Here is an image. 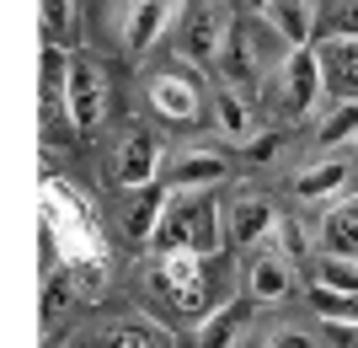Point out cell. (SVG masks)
I'll return each mask as SVG.
<instances>
[{"mask_svg": "<svg viewBox=\"0 0 358 348\" xmlns=\"http://www.w3.org/2000/svg\"><path fill=\"white\" fill-rule=\"evenodd\" d=\"M161 252H198V258H220L224 252V209L209 193H171L155 236H150V258Z\"/></svg>", "mask_w": 358, "mask_h": 348, "instance_id": "6da1fadb", "label": "cell"}, {"mask_svg": "<svg viewBox=\"0 0 358 348\" xmlns=\"http://www.w3.org/2000/svg\"><path fill=\"white\" fill-rule=\"evenodd\" d=\"M43 220H48V236H54L59 263L80 258V252H107L102 225H96V198L80 193L59 172H43Z\"/></svg>", "mask_w": 358, "mask_h": 348, "instance_id": "7a4b0ae2", "label": "cell"}, {"mask_svg": "<svg viewBox=\"0 0 358 348\" xmlns=\"http://www.w3.org/2000/svg\"><path fill=\"white\" fill-rule=\"evenodd\" d=\"M209 263L214 258H198V252H161L150 258V273L145 284L161 305H171L177 316H203L214 311V284H209Z\"/></svg>", "mask_w": 358, "mask_h": 348, "instance_id": "3957f363", "label": "cell"}, {"mask_svg": "<svg viewBox=\"0 0 358 348\" xmlns=\"http://www.w3.org/2000/svg\"><path fill=\"white\" fill-rule=\"evenodd\" d=\"M268 97L273 107H278V118L284 123H305L321 113V102H327V91H321V70H315V48H289L284 60L273 64L268 76Z\"/></svg>", "mask_w": 358, "mask_h": 348, "instance_id": "277c9868", "label": "cell"}, {"mask_svg": "<svg viewBox=\"0 0 358 348\" xmlns=\"http://www.w3.org/2000/svg\"><path fill=\"white\" fill-rule=\"evenodd\" d=\"M64 113H70L75 134H96L107 118V76L91 60H75V54L64 64Z\"/></svg>", "mask_w": 358, "mask_h": 348, "instance_id": "5b68a950", "label": "cell"}, {"mask_svg": "<svg viewBox=\"0 0 358 348\" xmlns=\"http://www.w3.org/2000/svg\"><path fill=\"white\" fill-rule=\"evenodd\" d=\"M161 161H166V155H161V139L150 134L145 123H123L118 151H113V182H118L123 193L161 182Z\"/></svg>", "mask_w": 358, "mask_h": 348, "instance_id": "8992f818", "label": "cell"}, {"mask_svg": "<svg viewBox=\"0 0 358 348\" xmlns=\"http://www.w3.org/2000/svg\"><path fill=\"white\" fill-rule=\"evenodd\" d=\"M161 172H166L161 182L171 193H209V188L230 182V155L214 151V145H187L171 161H161Z\"/></svg>", "mask_w": 358, "mask_h": 348, "instance_id": "52a82bcc", "label": "cell"}, {"mask_svg": "<svg viewBox=\"0 0 358 348\" xmlns=\"http://www.w3.org/2000/svg\"><path fill=\"white\" fill-rule=\"evenodd\" d=\"M64 64H70L64 43H43V81H38V107H43V139L54 145V151H64V145L75 139V123H70V113H64Z\"/></svg>", "mask_w": 358, "mask_h": 348, "instance_id": "ba28073f", "label": "cell"}, {"mask_svg": "<svg viewBox=\"0 0 358 348\" xmlns=\"http://www.w3.org/2000/svg\"><path fill=\"white\" fill-rule=\"evenodd\" d=\"M214 76H220V86L241 91V97L252 86H262V48H257L252 22H230V32L220 43V60H214Z\"/></svg>", "mask_w": 358, "mask_h": 348, "instance_id": "9c48e42d", "label": "cell"}, {"mask_svg": "<svg viewBox=\"0 0 358 348\" xmlns=\"http://www.w3.org/2000/svg\"><path fill=\"white\" fill-rule=\"evenodd\" d=\"M348 188H353V155H321L315 151L305 167H294V177H289V193L299 198V204H321L327 209L331 198H343Z\"/></svg>", "mask_w": 358, "mask_h": 348, "instance_id": "30bf717a", "label": "cell"}, {"mask_svg": "<svg viewBox=\"0 0 358 348\" xmlns=\"http://www.w3.org/2000/svg\"><path fill=\"white\" fill-rule=\"evenodd\" d=\"M182 11H187V0H129V11H123V48L134 60H145L150 48L182 22Z\"/></svg>", "mask_w": 358, "mask_h": 348, "instance_id": "8fae6325", "label": "cell"}, {"mask_svg": "<svg viewBox=\"0 0 358 348\" xmlns=\"http://www.w3.org/2000/svg\"><path fill=\"white\" fill-rule=\"evenodd\" d=\"M177 27H182V60L198 64V70H214L220 43H224V32H230V16H224L214 0H198V6L182 11Z\"/></svg>", "mask_w": 358, "mask_h": 348, "instance_id": "7c38bea8", "label": "cell"}, {"mask_svg": "<svg viewBox=\"0 0 358 348\" xmlns=\"http://www.w3.org/2000/svg\"><path fill=\"white\" fill-rule=\"evenodd\" d=\"M241 284H246V300L252 305H284L299 289V279H294V263L289 258H278L273 246H257V252H246Z\"/></svg>", "mask_w": 358, "mask_h": 348, "instance_id": "4fadbf2b", "label": "cell"}, {"mask_svg": "<svg viewBox=\"0 0 358 348\" xmlns=\"http://www.w3.org/2000/svg\"><path fill=\"white\" fill-rule=\"evenodd\" d=\"M310 48H315V70H321L327 102L358 97V38H310Z\"/></svg>", "mask_w": 358, "mask_h": 348, "instance_id": "5bb4252c", "label": "cell"}, {"mask_svg": "<svg viewBox=\"0 0 358 348\" xmlns=\"http://www.w3.org/2000/svg\"><path fill=\"white\" fill-rule=\"evenodd\" d=\"M273 220H278V204L262 193H241L230 209H224V246H241V252H257L268 246Z\"/></svg>", "mask_w": 358, "mask_h": 348, "instance_id": "9a60e30c", "label": "cell"}, {"mask_svg": "<svg viewBox=\"0 0 358 348\" xmlns=\"http://www.w3.org/2000/svg\"><path fill=\"white\" fill-rule=\"evenodd\" d=\"M252 311H257V305L246 300V295L220 300L214 311H203V316L193 321L187 348H241V337H246V327H252Z\"/></svg>", "mask_w": 358, "mask_h": 348, "instance_id": "2e32d148", "label": "cell"}, {"mask_svg": "<svg viewBox=\"0 0 358 348\" xmlns=\"http://www.w3.org/2000/svg\"><path fill=\"white\" fill-rule=\"evenodd\" d=\"M315 252H331V258H358V188H348L343 198H331L321 220H315Z\"/></svg>", "mask_w": 358, "mask_h": 348, "instance_id": "e0dca14e", "label": "cell"}, {"mask_svg": "<svg viewBox=\"0 0 358 348\" xmlns=\"http://www.w3.org/2000/svg\"><path fill=\"white\" fill-rule=\"evenodd\" d=\"M145 102L155 107L166 123H198V113H203V91H198V81H193V76L161 70V76H150Z\"/></svg>", "mask_w": 358, "mask_h": 348, "instance_id": "ac0fdd59", "label": "cell"}, {"mask_svg": "<svg viewBox=\"0 0 358 348\" xmlns=\"http://www.w3.org/2000/svg\"><path fill=\"white\" fill-rule=\"evenodd\" d=\"M358 145V97L327 102L315 113V151L321 155H348Z\"/></svg>", "mask_w": 358, "mask_h": 348, "instance_id": "d6986e66", "label": "cell"}, {"mask_svg": "<svg viewBox=\"0 0 358 348\" xmlns=\"http://www.w3.org/2000/svg\"><path fill=\"white\" fill-rule=\"evenodd\" d=\"M75 348H171L155 321H102L75 337Z\"/></svg>", "mask_w": 358, "mask_h": 348, "instance_id": "ffe728a7", "label": "cell"}, {"mask_svg": "<svg viewBox=\"0 0 358 348\" xmlns=\"http://www.w3.org/2000/svg\"><path fill=\"white\" fill-rule=\"evenodd\" d=\"M315 11H321V0H268V27L273 38H284L289 48H305L315 38Z\"/></svg>", "mask_w": 358, "mask_h": 348, "instance_id": "44dd1931", "label": "cell"}, {"mask_svg": "<svg viewBox=\"0 0 358 348\" xmlns=\"http://www.w3.org/2000/svg\"><path fill=\"white\" fill-rule=\"evenodd\" d=\"M214 129L224 134V145H246L257 134V113H252V97H241L230 86H214Z\"/></svg>", "mask_w": 358, "mask_h": 348, "instance_id": "7402d4cb", "label": "cell"}, {"mask_svg": "<svg viewBox=\"0 0 358 348\" xmlns=\"http://www.w3.org/2000/svg\"><path fill=\"white\" fill-rule=\"evenodd\" d=\"M59 268L70 279L75 300H86V305H96L107 295V284H113V258L107 252H80V258H64Z\"/></svg>", "mask_w": 358, "mask_h": 348, "instance_id": "603a6c76", "label": "cell"}, {"mask_svg": "<svg viewBox=\"0 0 358 348\" xmlns=\"http://www.w3.org/2000/svg\"><path fill=\"white\" fill-rule=\"evenodd\" d=\"M166 198H171L166 182L134 188V204H129V220H123V236L134 246H150V236H155V225H161V214H166Z\"/></svg>", "mask_w": 358, "mask_h": 348, "instance_id": "cb8c5ba5", "label": "cell"}, {"mask_svg": "<svg viewBox=\"0 0 358 348\" xmlns=\"http://www.w3.org/2000/svg\"><path fill=\"white\" fill-rule=\"evenodd\" d=\"M268 246L278 252V258H289V263H310V252H315V242L305 236V230H299V220H289L284 209H278V220H273Z\"/></svg>", "mask_w": 358, "mask_h": 348, "instance_id": "d4e9b609", "label": "cell"}, {"mask_svg": "<svg viewBox=\"0 0 358 348\" xmlns=\"http://www.w3.org/2000/svg\"><path fill=\"white\" fill-rule=\"evenodd\" d=\"M315 38H358V0H327L315 11Z\"/></svg>", "mask_w": 358, "mask_h": 348, "instance_id": "484cf974", "label": "cell"}, {"mask_svg": "<svg viewBox=\"0 0 358 348\" xmlns=\"http://www.w3.org/2000/svg\"><path fill=\"white\" fill-rule=\"evenodd\" d=\"M70 305H75V289H70V279H64V268L54 263V273H48V284H43V327L64 321Z\"/></svg>", "mask_w": 358, "mask_h": 348, "instance_id": "4316f807", "label": "cell"}, {"mask_svg": "<svg viewBox=\"0 0 358 348\" xmlns=\"http://www.w3.org/2000/svg\"><path fill=\"white\" fill-rule=\"evenodd\" d=\"M38 11H43L48 43H64V32H70V22H75V0H38Z\"/></svg>", "mask_w": 358, "mask_h": 348, "instance_id": "83f0119b", "label": "cell"}, {"mask_svg": "<svg viewBox=\"0 0 358 348\" xmlns=\"http://www.w3.org/2000/svg\"><path fill=\"white\" fill-rule=\"evenodd\" d=\"M262 348H321V337H315L310 327H273V333L262 337Z\"/></svg>", "mask_w": 358, "mask_h": 348, "instance_id": "f1b7e54d", "label": "cell"}, {"mask_svg": "<svg viewBox=\"0 0 358 348\" xmlns=\"http://www.w3.org/2000/svg\"><path fill=\"white\" fill-rule=\"evenodd\" d=\"M321 348H358V321H321Z\"/></svg>", "mask_w": 358, "mask_h": 348, "instance_id": "f546056e", "label": "cell"}, {"mask_svg": "<svg viewBox=\"0 0 358 348\" xmlns=\"http://www.w3.org/2000/svg\"><path fill=\"white\" fill-rule=\"evenodd\" d=\"M236 6H241V11H257V16L268 11V0H236Z\"/></svg>", "mask_w": 358, "mask_h": 348, "instance_id": "4dcf8cb0", "label": "cell"}, {"mask_svg": "<svg viewBox=\"0 0 358 348\" xmlns=\"http://www.w3.org/2000/svg\"><path fill=\"white\" fill-rule=\"evenodd\" d=\"M348 155H353V177H358V145H353V151H348Z\"/></svg>", "mask_w": 358, "mask_h": 348, "instance_id": "1f68e13d", "label": "cell"}, {"mask_svg": "<svg viewBox=\"0 0 358 348\" xmlns=\"http://www.w3.org/2000/svg\"><path fill=\"white\" fill-rule=\"evenodd\" d=\"M353 263H358V258H353Z\"/></svg>", "mask_w": 358, "mask_h": 348, "instance_id": "d6a6232c", "label": "cell"}]
</instances>
